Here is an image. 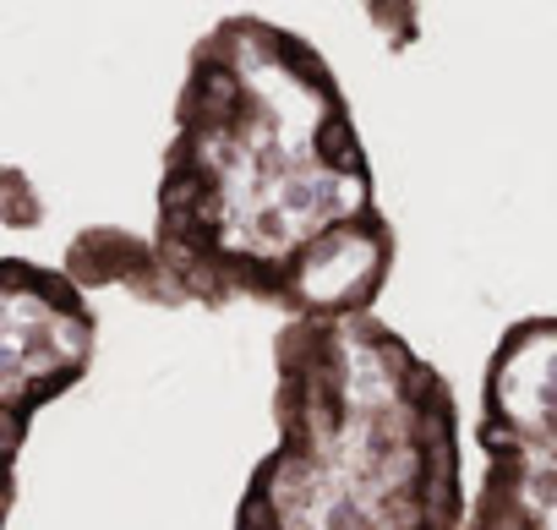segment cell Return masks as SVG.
I'll use <instances>...</instances> for the list:
<instances>
[{
	"instance_id": "cell-1",
	"label": "cell",
	"mask_w": 557,
	"mask_h": 530,
	"mask_svg": "<svg viewBox=\"0 0 557 530\" xmlns=\"http://www.w3.org/2000/svg\"><path fill=\"white\" fill-rule=\"evenodd\" d=\"M394 251L399 235L323 50L268 17H224L186 56L153 230L72 235L66 274L153 307L257 301L285 323H334L372 318Z\"/></svg>"
},
{
	"instance_id": "cell-2",
	"label": "cell",
	"mask_w": 557,
	"mask_h": 530,
	"mask_svg": "<svg viewBox=\"0 0 557 530\" xmlns=\"http://www.w3.org/2000/svg\"><path fill=\"white\" fill-rule=\"evenodd\" d=\"M273 432L235 503V530L465 525L454 383L377 312L273 334Z\"/></svg>"
},
{
	"instance_id": "cell-3",
	"label": "cell",
	"mask_w": 557,
	"mask_h": 530,
	"mask_svg": "<svg viewBox=\"0 0 557 530\" xmlns=\"http://www.w3.org/2000/svg\"><path fill=\"white\" fill-rule=\"evenodd\" d=\"M475 492L459 530H557V318L497 334L475 416Z\"/></svg>"
},
{
	"instance_id": "cell-4",
	"label": "cell",
	"mask_w": 557,
	"mask_h": 530,
	"mask_svg": "<svg viewBox=\"0 0 557 530\" xmlns=\"http://www.w3.org/2000/svg\"><path fill=\"white\" fill-rule=\"evenodd\" d=\"M99 350L88 291L50 262L0 251V448L23 454L39 410L72 394Z\"/></svg>"
},
{
	"instance_id": "cell-5",
	"label": "cell",
	"mask_w": 557,
	"mask_h": 530,
	"mask_svg": "<svg viewBox=\"0 0 557 530\" xmlns=\"http://www.w3.org/2000/svg\"><path fill=\"white\" fill-rule=\"evenodd\" d=\"M17 459L12 448H0V530L12 525V508H17Z\"/></svg>"
}]
</instances>
